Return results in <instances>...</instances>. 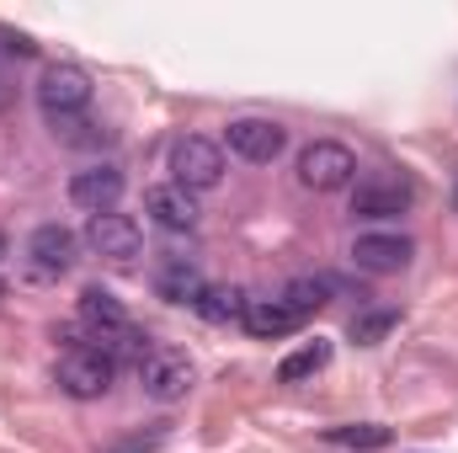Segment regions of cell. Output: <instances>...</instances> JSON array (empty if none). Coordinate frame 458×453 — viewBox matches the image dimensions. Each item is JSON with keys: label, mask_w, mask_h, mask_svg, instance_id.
I'll use <instances>...</instances> for the list:
<instances>
[{"label": "cell", "mask_w": 458, "mask_h": 453, "mask_svg": "<svg viewBox=\"0 0 458 453\" xmlns=\"http://www.w3.org/2000/svg\"><path fill=\"white\" fill-rule=\"evenodd\" d=\"M346 192H352V219H400L416 203V187L400 171H362Z\"/></svg>", "instance_id": "5b68a950"}, {"label": "cell", "mask_w": 458, "mask_h": 453, "mask_svg": "<svg viewBox=\"0 0 458 453\" xmlns=\"http://www.w3.org/2000/svg\"><path fill=\"white\" fill-rule=\"evenodd\" d=\"M326 363H331V341H304L299 352H288V357L277 363V379H283V384H304V379H315Z\"/></svg>", "instance_id": "ac0fdd59"}, {"label": "cell", "mask_w": 458, "mask_h": 453, "mask_svg": "<svg viewBox=\"0 0 458 453\" xmlns=\"http://www.w3.org/2000/svg\"><path fill=\"white\" fill-rule=\"evenodd\" d=\"M0 256H5V235H0Z\"/></svg>", "instance_id": "44dd1931"}, {"label": "cell", "mask_w": 458, "mask_h": 453, "mask_svg": "<svg viewBox=\"0 0 458 453\" xmlns=\"http://www.w3.org/2000/svg\"><path fill=\"white\" fill-rule=\"evenodd\" d=\"M144 214H149L160 229H171V235H187V229H198V219H203L198 198H192L187 187H176V182L144 187Z\"/></svg>", "instance_id": "9c48e42d"}, {"label": "cell", "mask_w": 458, "mask_h": 453, "mask_svg": "<svg viewBox=\"0 0 458 453\" xmlns=\"http://www.w3.org/2000/svg\"><path fill=\"white\" fill-rule=\"evenodd\" d=\"M331 294H336V283H331V278H293L277 299H283L299 321H310L315 310H326V304H331Z\"/></svg>", "instance_id": "9a60e30c"}, {"label": "cell", "mask_w": 458, "mask_h": 453, "mask_svg": "<svg viewBox=\"0 0 458 453\" xmlns=\"http://www.w3.org/2000/svg\"><path fill=\"white\" fill-rule=\"evenodd\" d=\"M203 288H208V278H203V267H198L192 256H165V261L155 267V294H160L165 304H192V310H198Z\"/></svg>", "instance_id": "4fadbf2b"}, {"label": "cell", "mask_w": 458, "mask_h": 453, "mask_svg": "<svg viewBox=\"0 0 458 453\" xmlns=\"http://www.w3.org/2000/svg\"><path fill=\"white\" fill-rule=\"evenodd\" d=\"M225 150L250 160V166H272L283 150H288V128L272 123V117H234L225 128Z\"/></svg>", "instance_id": "52a82bcc"}, {"label": "cell", "mask_w": 458, "mask_h": 453, "mask_svg": "<svg viewBox=\"0 0 458 453\" xmlns=\"http://www.w3.org/2000/svg\"><path fill=\"white\" fill-rule=\"evenodd\" d=\"M91 97H97V86H91V75L81 64H48L38 75V113L54 133L91 113Z\"/></svg>", "instance_id": "6da1fadb"}, {"label": "cell", "mask_w": 458, "mask_h": 453, "mask_svg": "<svg viewBox=\"0 0 458 453\" xmlns=\"http://www.w3.org/2000/svg\"><path fill=\"white\" fill-rule=\"evenodd\" d=\"M86 245L97 251V256H107V261H133L139 256V245H144V235L139 225L128 219V214H91L86 219Z\"/></svg>", "instance_id": "8fae6325"}, {"label": "cell", "mask_w": 458, "mask_h": 453, "mask_svg": "<svg viewBox=\"0 0 458 453\" xmlns=\"http://www.w3.org/2000/svg\"><path fill=\"white\" fill-rule=\"evenodd\" d=\"M171 182L176 187H187L192 198L198 192H214L219 182H225V144H214V139H203V133H182L176 144H171Z\"/></svg>", "instance_id": "277c9868"}, {"label": "cell", "mask_w": 458, "mask_h": 453, "mask_svg": "<svg viewBox=\"0 0 458 453\" xmlns=\"http://www.w3.org/2000/svg\"><path fill=\"white\" fill-rule=\"evenodd\" d=\"M75 251H81V240H75V229H64V225H38L27 235V267L38 278L70 272L75 267Z\"/></svg>", "instance_id": "ba28073f"}, {"label": "cell", "mask_w": 458, "mask_h": 453, "mask_svg": "<svg viewBox=\"0 0 458 453\" xmlns=\"http://www.w3.org/2000/svg\"><path fill=\"white\" fill-rule=\"evenodd\" d=\"M245 304H250V294H240L229 283H208L203 299H198V315L214 321V326H229V321H245Z\"/></svg>", "instance_id": "2e32d148"}, {"label": "cell", "mask_w": 458, "mask_h": 453, "mask_svg": "<svg viewBox=\"0 0 458 453\" xmlns=\"http://www.w3.org/2000/svg\"><path fill=\"white\" fill-rule=\"evenodd\" d=\"M113 379H117L113 352H102V346H91V341H70V346L59 352V389H64V395H75V400H102V395L113 389Z\"/></svg>", "instance_id": "3957f363"}, {"label": "cell", "mask_w": 458, "mask_h": 453, "mask_svg": "<svg viewBox=\"0 0 458 453\" xmlns=\"http://www.w3.org/2000/svg\"><path fill=\"white\" fill-rule=\"evenodd\" d=\"M11 102V86H5V70H0V107Z\"/></svg>", "instance_id": "ffe728a7"}, {"label": "cell", "mask_w": 458, "mask_h": 453, "mask_svg": "<svg viewBox=\"0 0 458 453\" xmlns=\"http://www.w3.org/2000/svg\"><path fill=\"white\" fill-rule=\"evenodd\" d=\"M133 373H139V389H144L155 406H176V400H187V389H192V357H187L182 346H171V341H155V346L133 363Z\"/></svg>", "instance_id": "7a4b0ae2"}, {"label": "cell", "mask_w": 458, "mask_h": 453, "mask_svg": "<svg viewBox=\"0 0 458 453\" xmlns=\"http://www.w3.org/2000/svg\"><path fill=\"white\" fill-rule=\"evenodd\" d=\"M411 240L405 235H389V229H378V235H357L352 240V261H357V272H373V278H389V272H400L405 261H411Z\"/></svg>", "instance_id": "7c38bea8"}, {"label": "cell", "mask_w": 458, "mask_h": 453, "mask_svg": "<svg viewBox=\"0 0 458 453\" xmlns=\"http://www.w3.org/2000/svg\"><path fill=\"white\" fill-rule=\"evenodd\" d=\"M299 182L310 192H346L357 182V155L336 139H315L299 150Z\"/></svg>", "instance_id": "8992f818"}, {"label": "cell", "mask_w": 458, "mask_h": 453, "mask_svg": "<svg viewBox=\"0 0 458 453\" xmlns=\"http://www.w3.org/2000/svg\"><path fill=\"white\" fill-rule=\"evenodd\" d=\"M336 449H357V453H378V449H389L394 443V432L389 427H378V422H352V427H331L326 432Z\"/></svg>", "instance_id": "d6986e66"}, {"label": "cell", "mask_w": 458, "mask_h": 453, "mask_svg": "<svg viewBox=\"0 0 458 453\" xmlns=\"http://www.w3.org/2000/svg\"><path fill=\"white\" fill-rule=\"evenodd\" d=\"M394 326H400V310H394V304H368V310H357V315H352L346 337L357 341V346H378Z\"/></svg>", "instance_id": "e0dca14e"}, {"label": "cell", "mask_w": 458, "mask_h": 453, "mask_svg": "<svg viewBox=\"0 0 458 453\" xmlns=\"http://www.w3.org/2000/svg\"><path fill=\"white\" fill-rule=\"evenodd\" d=\"M70 203H75L81 214H113L117 203H123V171L107 166V160L75 171V176H70Z\"/></svg>", "instance_id": "30bf717a"}, {"label": "cell", "mask_w": 458, "mask_h": 453, "mask_svg": "<svg viewBox=\"0 0 458 453\" xmlns=\"http://www.w3.org/2000/svg\"><path fill=\"white\" fill-rule=\"evenodd\" d=\"M240 326H245L250 337H261V341H277V337H293V331H299L304 321H299V315H293V310H288V304H283L277 294H272V299H250V304H245V321H240Z\"/></svg>", "instance_id": "5bb4252c"}]
</instances>
